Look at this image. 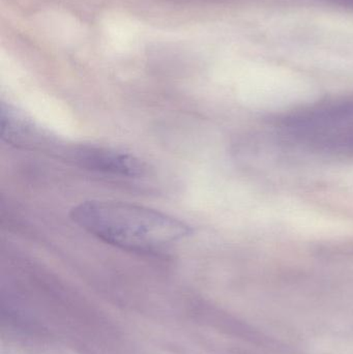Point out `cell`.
Masks as SVG:
<instances>
[{
  "instance_id": "1",
  "label": "cell",
  "mask_w": 353,
  "mask_h": 354,
  "mask_svg": "<svg viewBox=\"0 0 353 354\" xmlns=\"http://www.w3.org/2000/svg\"><path fill=\"white\" fill-rule=\"evenodd\" d=\"M75 224L108 245L139 253L158 252L192 234L190 225L135 204L85 201L70 210Z\"/></svg>"
},
{
  "instance_id": "2",
  "label": "cell",
  "mask_w": 353,
  "mask_h": 354,
  "mask_svg": "<svg viewBox=\"0 0 353 354\" xmlns=\"http://www.w3.org/2000/svg\"><path fill=\"white\" fill-rule=\"evenodd\" d=\"M72 158L84 169L109 176L136 178L145 172L144 163L138 158L109 147L83 145L72 151Z\"/></svg>"
}]
</instances>
